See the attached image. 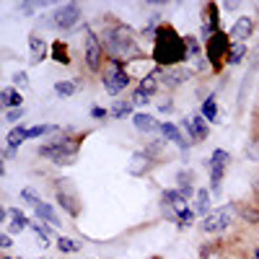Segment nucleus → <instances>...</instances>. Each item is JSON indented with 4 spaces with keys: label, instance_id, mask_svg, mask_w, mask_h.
<instances>
[{
    "label": "nucleus",
    "instance_id": "1",
    "mask_svg": "<svg viewBox=\"0 0 259 259\" xmlns=\"http://www.w3.org/2000/svg\"><path fill=\"white\" fill-rule=\"evenodd\" d=\"M101 45L106 52V60H135L140 57V45H138V36L133 31V26L122 24V21H109L101 31Z\"/></svg>",
    "mask_w": 259,
    "mask_h": 259
},
{
    "label": "nucleus",
    "instance_id": "2",
    "mask_svg": "<svg viewBox=\"0 0 259 259\" xmlns=\"http://www.w3.org/2000/svg\"><path fill=\"white\" fill-rule=\"evenodd\" d=\"M153 60L158 62V68H179L182 62H187V41L171 24H161L156 29Z\"/></svg>",
    "mask_w": 259,
    "mask_h": 259
},
{
    "label": "nucleus",
    "instance_id": "3",
    "mask_svg": "<svg viewBox=\"0 0 259 259\" xmlns=\"http://www.w3.org/2000/svg\"><path fill=\"white\" fill-rule=\"evenodd\" d=\"M78 150H80V138H57L47 145H39V156L50 158L57 166H70L78 158Z\"/></svg>",
    "mask_w": 259,
    "mask_h": 259
},
{
    "label": "nucleus",
    "instance_id": "4",
    "mask_svg": "<svg viewBox=\"0 0 259 259\" xmlns=\"http://www.w3.org/2000/svg\"><path fill=\"white\" fill-rule=\"evenodd\" d=\"M187 202L189 200L182 197L179 189H166L161 194V210H163V215H166L168 221L179 223V228H184V226H189L194 221V210Z\"/></svg>",
    "mask_w": 259,
    "mask_h": 259
},
{
    "label": "nucleus",
    "instance_id": "5",
    "mask_svg": "<svg viewBox=\"0 0 259 259\" xmlns=\"http://www.w3.org/2000/svg\"><path fill=\"white\" fill-rule=\"evenodd\" d=\"M99 75H101V83H104L106 94H112V96L122 94L127 85H130V73L124 68V62H119V60H106L104 62V70Z\"/></svg>",
    "mask_w": 259,
    "mask_h": 259
},
{
    "label": "nucleus",
    "instance_id": "6",
    "mask_svg": "<svg viewBox=\"0 0 259 259\" xmlns=\"http://www.w3.org/2000/svg\"><path fill=\"white\" fill-rule=\"evenodd\" d=\"M83 57L85 65H89L91 73H101L104 70V62H106V52L101 45V36L91 29H85V39H83Z\"/></svg>",
    "mask_w": 259,
    "mask_h": 259
},
{
    "label": "nucleus",
    "instance_id": "7",
    "mask_svg": "<svg viewBox=\"0 0 259 259\" xmlns=\"http://www.w3.org/2000/svg\"><path fill=\"white\" fill-rule=\"evenodd\" d=\"M236 215H239L236 205H223V207H218V210H210L207 218H202L200 228H202L205 233H221V231H226V228L236 221Z\"/></svg>",
    "mask_w": 259,
    "mask_h": 259
},
{
    "label": "nucleus",
    "instance_id": "8",
    "mask_svg": "<svg viewBox=\"0 0 259 259\" xmlns=\"http://www.w3.org/2000/svg\"><path fill=\"white\" fill-rule=\"evenodd\" d=\"M231 45H233V41H231V36H228L223 29L215 34L212 39H207V41H205V60H207V65H212V68L218 70L221 62L228 57Z\"/></svg>",
    "mask_w": 259,
    "mask_h": 259
},
{
    "label": "nucleus",
    "instance_id": "9",
    "mask_svg": "<svg viewBox=\"0 0 259 259\" xmlns=\"http://www.w3.org/2000/svg\"><path fill=\"white\" fill-rule=\"evenodd\" d=\"M228 163H231V153H228V150H223V148L212 150V156H210V192H221Z\"/></svg>",
    "mask_w": 259,
    "mask_h": 259
},
{
    "label": "nucleus",
    "instance_id": "10",
    "mask_svg": "<svg viewBox=\"0 0 259 259\" xmlns=\"http://www.w3.org/2000/svg\"><path fill=\"white\" fill-rule=\"evenodd\" d=\"M80 18H83V11H80L78 3H65V6H60V8L52 13L50 21H52L55 29H73Z\"/></svg>",
    "mask_w": 259,
    "mask_h": 259
},
{
    "label": "nucleus",
    "instance_id": "11",
    "mask_svg": "<svg viewBox=\"0 0 259 259\" xmlns=\"http://www.w3.org/2000/svg\"><path fill=\"white\" fill-rule=\"evenodd\" d=\"M182 130H187V135H189V140L192 143H202V140H207V133H210V127H207V119L202 117V114H192L189 119H182V124H179Z\"/></svg>",
    "mask_w": 259,
    "mask_h": 259
},
{
    "label": "nucleus",
    "instance_id": "12",
    "mask_svg": "<svg viewBox=\"0 0 259 259\" xmlns=\"http://www.w3.org/2000/svg\"><path fill=\"white\" fill-rule=\"evenodd\" d=\"M57 200H60V205L68 210L73 218H78L80 215V205H78V194L70 189V184H68V179H60V184H57Z\"/></svg>",
    "mask_w": 259,
    "mask_h": 259
},
{
    "label": "nucleus",
    "instance_id": "13",
    "mask_svg": "<svg viewBox=\"0 0 259 259\" xmlns=\"http://www.w3.org/2000/svg\"><path fill=\"white\" fill-rule=\"evenodd\" d=\"M156 73H158V80H161V85H166V89H177V85H182L184 80H189V70L187 68H156Z\"/></svg>",
    "mask_w": 259,
    "mask_h": 259
},
{
    "label": "nucleus",
    "instance_id": "14",
    "mask_svg": "<svg viewBox=\"0 0 259 259\" xmlns=\"http://www.w3.org/2000/svg\"><path fill=\"white\" fill-rule=\"evenodd\" d=\"M251 34H254V18L251 16H239L236 24L231 26V31H228L231 41H239V45H246V39Z\"/></svg>",
    "mask_w": 259,
    "mask_h": 259
},
{
    "label": "nucleus",
    "instance_id": "15",
    "mask_svg": "<svg viewBox=\"0 0 259 259\" xmlns=\"http://www.w3.org/2000/svg\"><path fill=\"white\" fill-rule=\"evenodd\" d=\"M153 153L150 150H138V153H133V161H130V174L133 177H145L150 168H153Z\"/></svg>",
    "mask_w": 259,
    "mask_h": 259
},
{
    "label": "nucleus",
    "instance_id": "16",
    "mask_svg": "<svg viewBox=\"0 0 259 259\" xmlns=\"http://www.w3.org/2000/svg\"><path fill=\"white\" fill-rule=\"evenodd\" d=\"M218 6L215 3H207L205 6V24H202V31H200V36H202V41H207V39H212L215 34H218L221 29H218Z\"/></svg>",
    "mask_w": 259,
    "mask_h": 259
},
{
    "label": "nucleus",
    "instance_id": "17",
    "mask_svg": "<svg viewBox=\"0 0 259 259\" xmlns=\"http://www.w3.org/2000/svg\"><path fill=\"white\" fill-rule=\"evenodd\" d=\"M161 133H163V138H168V140L174 143L177 148H182V150H189L192 140H187V138L182 135V127H177L174 122H161Z\"/></svg>",
    "mask_w": 259,
    "mask_h": 259
},
{
    "label": "nucleus",
    "instance_id": "18",
    "mask_svg": "<svg viewBox=\"0 0 259 259\" xmlns=\"http://www.w3.org/2000/svg\"><path fill=\"white\" fill-rule=\"evenodd\" d=\"M6 218H8V231H11V233H18V231H24V228L31 226L26 215L21 212V210H16V207H8V210H6Z\"/></svg>",
    "mask_w": 259,
    "mask_h": 259
},
{
    "label": "nucleus",
    "instance_id": "19",
    "mask_svg": "<svg viewBox=\"0 0 259 259\" xmlns=\"http://www.w3.org/2000/svg\"><path fill=\"white\" fill-rule=\"evenodd\" d=\"M133 124H135V130H140V133H156V130H161V122L153 114H145V112H138L133 117Z\"/></svg>",
    "mask_w": 259,
    "mask_h": 259
},
{
    "label": "nucleus",
    "instance_id": "20",
    "mask_svg": "<svg viewBox=\"0 0 259 259\" xmlns=\"http://www.w3.org/2000/svg\"><path fill=\"white\" fill-rule=\"evenodd\" d=\"M210 189L207 187H202V189H197V194H194V215H202V218H207L210 215Z\"/></svg>",
    "mask_w": 259,
    "mask_h": 259
},
{
    "label": "nucleus",
    "instance_id": "21",
    "mask_svg": "<svg viewBox=\"0 0 259 259\" xmlns=\"http://www.w3.org/2000/svg\"><path fill=\"white\" fill-rule=\"evenodd\" d=\"M29 50H31V62H41L47 57V45H45V39H41L36 31L29 34Z\"/></svg>",
    "mask_w": 259,
    "mask_h": 259
},
{
    "label": "nucleus",
    "instance_id": "22",
    "mask_svg": "<svg viewBox=\"0 0 259 259\" xmlns=\"http://www.w3.org/2000/svg\"><path fill=\"white\" fill-rule=\"evenodd\" d=\"M0 104L6 106V112H11V109H21V91H16L13 85L3 89V91H0Z\"/></svg>",
    "mask_w": 259,
    "mask_h": 259
},
{
    "label": "nucleus",
    "instance_id": "23",
    "mask_svg": "<svg viewBox=\"0 0 259 259\" xmlns=\"http://www.w3.org/2000/svg\"><path fill=\"white\" fill-rule=\"evenodd\" d=\"M138 89L140 91H145L148 96H153L158 89H161V80H158V73L153 70V73H148V75H143L140 78V83H138Z\"/></svg>",
    "mask_w": 259,
    "mask_h": 259
},
{
    "label": "nucleus",
    "instance_id": "24",
    "mask_svg": "<svg viewBox=\"0 0 259 259\" xmlns=\"http://www.w3.org/2000/svg\"><path fill=\"white\" fill-rule=\"evenodd\" d=\"M133 99H117L114 104H112V109H109V117H114V119H124L130 112H133Z\"/></svg>",
    "mask_w": 259,
    "mask_h": 259
},
{
    "label": "nucleus",
    "instance_id": "25",
    "mask_svg": "<svg viewBox=\"0 0 259 259\" xmlns=\"http://www.w3.org/2000/svg\"><path fill=\"white\" fill-rule=\"evenodd\" d=\"M52 60L60 62V65H70V55H68V45L62 39H55L52 41Z\"/></svg>",
    "mask_w": 259,
    "mask_h": 259
},
{
    "label": "nucleus",
    "instance_id": "26",
    "mask_svg": "<svg viewBox=\"0 0 259 259\" xmlns=\"http://www.w3.org/2000/svg\"><path fill=\"white\" fill-rule=\"evenodd\" d=\"M34 212H36L39 221H45V223H50V226H57V212H55V207H52L50 202H41Z\"/></svg>",
    "mask_w": 259,
    "mask_h": 259
},
{
    "label": "nucleus",
    "instance_id": "27",
    "mask_svg": "<svg viewBox=\"0 0 259 259\" xmlns=\"http://www.w3.org/2000/svg\"><path fill=\"white\" fill-rule=\"evenodd\" d=\"M24 140H26V127H13L11 133H8L6 148H8V150H13V153H16V148H18L21 143H24Z\"/></svg>",
    "mask_w": 259,
    "mask_h": 259
},
{
    "label": "nucleus",
    "instance_id": "28",
    "mask_svg": "<svg viewBox=\"0 0 259 259\" xmlns=\"http://www.w3.org/2000/svg\"><path fill=\"white\" fill-rule=\"evenodd\" d=\"M207 122H221L218 119V104H215V96H207L205 101H202V112H200Z\"/></svg>",
    "mask_w": 259,
    "mask_h": 259
},
{
    "label": "nucleus",
    "instance_id": "29",
    "mask_svg": "<svg viewBox=\"0 0 259 259\" xmlns=\"http://www.w3.org/2000/svg\"><path fill=\"white\" fill-rule=\"evenodd\" d=\"M75 91H78V83H75V80H57V83H55V94L62 96V99L75 96Z\"/></svg>",
    "mask_w": 259,
    "mask_h": 259
},
{
    "label": "nucleus",
    "instance_id": "30",
    "mask_svg": "<svg viewBox=\"0 0 259 259\" xmlns=\"http://www.w3.org/2000/svg\"><path fill=\"white\" fill-rule=\"evenodd\" d=\"M244 57H246V45H239V41H233L231 50H228V57H226V65H239Z\"/></svg>",
    "mask_w": 259,
    "mask_h": 259
},
{
    "label": "nucleus",
    "instance_id": "31",
    "mask_svg": "<svg viewBox=\"0 0 259 259\" xmlns=\"http://www.w3.org/2000/svg\"><path fill=\"white\" fill-rule=\"evenodd\" d=\"M57 249H60L62 254H75V251H80L83 246H80L78 241L68 239V236H60V239H57Z\"/></svg>",
    "mask_w": 259,
    "mask_h": 259
},
{
    "label": "nucleus",
    "instance_id": "32",
    "mask_svg": "<svg viewBox=\"0 0 259 259\" xmlns=\"http://www.w3.org/2000/svg\"><path fill=\"white\" fill-rule=\"evenodd\" d=\"M31 228H34V233L39 236V241H41V246H47V241H50V236H52V226H50V223H31Z\"/></svg>",
    "mask_w": 259,
    "mask_h": 259
},
{
    "label": "nucleus",
    "instance_id": "33",
    "mask_svg": "<svg viewBox=\"0 0 259 259\" xmlns=\"http://www.w3.org/2000/svg\"><path fill=\"white\" fill-rule=\"evenodd\" d=\"M21 200H24L29 207H34V210L41 205V200L36 197V192H34V189H21Z\"/></svg>",
    "mask_w": 259,
    "mask_h": 259
},
{
    "label": "nucleus",
    "instance_id": "34",
    "mask_svg": "<svg viewBox=\"0 0 259 259\" xmlns=\"http://www.w3.org/2000/svg\"><path fill=\"white\" fill-rule=\"evenodd\" d=\"M187 179H189V174H179V194H182V197H187V200H189L192 194H197V192L192 189V184H189Z\"/></svg>",
    "mask_w": 259,
    "mask_h": 259
},
{
    "label": "nucleus",
    "instance_id": "35",
    "mask_svg": "<svg viewBox=\"0 0 259 259\" xmlns=\"http://www.w3.org/2000/svg\"><path fill=\"white\" fill-rule=\"evenodd\" d=\"M24 117H26V109H24V106H21V109H11V112H6V122H11V124H18Z\"/></svg>",
    "mask_w": 259,
    "mask_h": 259
},
{
    "label": "nucleus",
    "instance_id": "36",
    "mask_svg": "<svg viewBox=\"0 0 259 259\" xmlns=\"http://www.w3.org/2000/svg\"><path fill=\"white\" fill-rule=\"evenodd\" d=\"M13 89L18 91V89H29V75L24 73V70H18L16 75H13Z\"/></svg>",
    "mask_w": 259,
    "mask_h": 259
},
{
    "label": "nucleus",
    "instance_id": "37",
    "mask_svg": "<svg viewBox=\"0 0 259 259\" xmlns=\"http://www.w3.org/2000/svg\"><path fill=\"white\" fill-rule=\"evenodd\" d=\"M39 11V3H18V13L21 16H34Z\"/></svg>",
    "mask_w": 259,
    "mask_h": 259
},
{
    "label": "nucleus",
    "instance_id": "38",
    "mask_svg": "<svg viewBox=\"0 0 259 259\" xmlns=\"http://www.w3.org/2000/svg\"><path fill=\"white\" fill-rule=\"evenodd\" d=\"M148 101H150V96H148L145 91H140V89L133 91V104H135V106H145Z\"/></svg>",
    "mask_w": 259,
    "mask_h": 259
},
{
    "label": "nucleus",
    "instance_id": "39",
    "mask_svg": "<svg viewBox=\"0 0 259 259\" xmlns=\"http://www.w3.org/2000/svg\"><path fill=\"white\" fill-rule=\"evenodd\" d=\"M91 117H94V119H106V117H109V109H101V106H94V109H91Z\"/></svg>",
    "mask_w": 259,
    "mask_h": 259
},
{
    "label": "nucleus",
    "instance_id": "40",
    "mask_svg": "<svg viewBox=\"0 0 259 259\" xmlns=\"http://www.w3.org/2000/svg\"><path fill=\"white\" fill-rule=\"evenodd\" d=\"M249 57H251V70H254V68H259V45L251 50V55H249Z\"/></svg>",
    "mask_w": 259,
    "mask_h": 259
},
{
    "label": "nucleus",
    "instance_id": "41",
    "mask_svg": "<svg viewBox=\"0 0 259 259\" xmlns=\"http://www.w3.org/2000/svg\"><path fill=\"white\" fill-rule=\"evenodd\" d=\"M158 109H161V112H171V109H174V101H171V99L161 101V104H158Z\"/></svg>",
    "mask_w": 259,
    "mask_h": 259
},
{
    "label": "nucleus",
    "instance_id": "42",
    "mask_svg": "<svg viewBox=\"0 0 259 259\" xmlns=\"http://www.w3.org/2000/svg\"><path fill=\"white\" fill-rule=\"evenodd\" d=\"M0 246H3V249L13 246V241H11V236H8V233H3V236H0Z\"/></svg>",
    "mask_w": 259,
    "mask_h": 259
},
{
    "label": "nucleus",
    "instance_id": "43",
    "mask_svg": "<svg viewBox=\"0 0 259 259\" xmlns=\"http://www.w3.org/2000/svg\"><path fill=\"white\" fill-rule=\"evenodd\" d=\"M3 259H21V256H3Z\"/></svg>",
    "mask_w": 259,
    "mask_h": 259
},
{
    "label": "nucleus",
    "instance_id": "44",
    "mask_svg": "<svg viewBox=\"0 0 259 259\" xmlns=\"http://www.w3.org/2000/svg\"><path fill=\"white\" fill-rule=\"evenodd\" d=\"M256 259H259V251H256Z\"/></svg>",
    "mask_w": 259,
    "mask_h": 259
},
{
    "label": "nucleus",
    "instance_id": "45",
    "mask_svg": "<svg viewBox=\"0 0 259 259\" xmlns=\"http://www.w3.org/2000/svg\"><path fill=\"white\" fill-rule=\"evenodd\" d=\"M39 259H41V256H39Z\"/></svg>",
    "mask_w": 259,
    "mask_h": 259
}]
</instances>
